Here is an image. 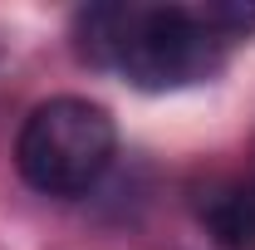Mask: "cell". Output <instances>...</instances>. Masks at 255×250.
<instances>
[{
	"label": "cell",
	"mask_w": 255,
	"mask_h": 250,
	"mask_svg": "<svg viewBox=\"0 0 255 250\" xmlns=\"http://www.w3.org/2000/svg\"><path fill=\"white\" fill-rule=\"evenodd\" d=\"M74 44L94 69H118L137 89H187L226 64L221 34L187 5H84L74 15Z\"/></svg>",
	"instance_id": "6da1fadb"
},
{
	"label": "cell",
	"mask_w": 255,
	"mask_h": 250,
	"mask_svg": "<svg viewBox=\"0 0 255 250\" xmlns=\"http://www.w3.org/2000/svg\"><path fill=\"white\" fill-rule=\"evenodd\" d=\"M113 152H118L113 113L103 103L69 94L39 103L15 142L20 177L44 196H84L89 187H98Z\"/></svg>",
	"instance_id": "7a4b0ae2"
},
{
	"label": "cell",
	"mask_w": 255,
	"mask_h": 250,
	"mask_svg": "<svg viewBox=\"0 0 255 250\" xmlns=\"http://www.w3.org/2000/svg\"><path fill=\"white\" fill-rule=\"evenodd\" d=\"M206 231L221 250H255V177L221 191V196H211Z\"/></svg>",
	"instance_id": "3957f363"
},
{
	"label": "cell",
	"mask_w": 255,
	"mask_h": 250,
	"mask_svg": "<svg viewBox=\"0 0 255 250\" xmlns=\"http://www.w3.org/2000/svg\"><path fill=\"white\" fill-rule=\"evenodd\" d=\"M196 10H201V20L221 34L226 44L255 34V0H206V5H196Z\"/></svg>",
	"instance_id": "277c9868"
}]
</instances>
